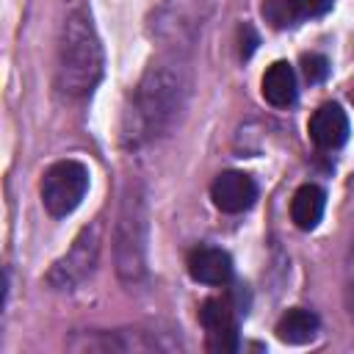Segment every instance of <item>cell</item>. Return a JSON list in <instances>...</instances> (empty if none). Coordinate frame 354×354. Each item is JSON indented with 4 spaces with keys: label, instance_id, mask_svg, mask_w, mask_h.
Segmentation results:
<instances>
[{
    "label": "cell",
    "instance_id": "6da1fadb",
    "mask_svg": "<svg viewBox=\"0 0 354 354\" xmlns=\"http://www.w3.org/2000/svg\"><path fill=\"white\" fill-rule=\"evenodd\" d=\"M102 50L91 19L86 14H72L64 22L58 44V86L66 94H86L100 80Z\"/></svg>",
    "mask_w": 354,
    "mask_h": 354
},
{
    "label": "cell",
    "instance_id": "7a4b0ae2",
    "mask_svg": "<svg viewBox=\"0 0 354 354\" xmlns=\"http://www.w3.org/2000/svg\"><path fill=\"white\" fill-rule=\"evenodd\" d=\"M88 191V169L80 160H58L41 180V202L53 216H69Z\"/></svg>",
    "mask_w": 354,
    "mask_h": 354
},
{
    "label": "cell",
    "instance_id": "3957f363",
    "mask_svg": "<svg viewBox=\"0 0 354 354\" xmlns=\"http://www.w3.org/2000/svg\"><path fill=\"white\" fill-rule=\"evenodd\" d=\"M202 326L207 337V348L218 354H230L238 348V310L232 299L227 296H213L202 304Z\"/></svg>",
    "mask_w": 354,
    "mask_h": 354
},
{
    "label": "cell",
    "instance_id": "277c9868",
    "mask_svg": "<svg viewBox=\"0 0 354 354\" xmlns=\"http://www.w3.org/2000/svg\"><path fill=\"white\" fill-rule=\"evenodd\" d=\"M210 196L213 205L224 213H243L254 205L257 199V185L249 174L243 171H224L213 180L210 185Z\"/></svg>",
    "mask_w": 354,
    "mask_h": 354
},
{
    "label": "cell",
    "instance_id": "5b68a950",
    "mask_svg": "<svg viewBox=\"0 0 354 354\" xmlns=\"http://www.w3.org/2000/svg\"><path fill=\"white\" fill-rule=\"evenodd\" d=\"M310 138L321 149H337L348 138V116L337 102L321 105L310 119Z\"/></svg>",
    "mask_w": 354,
    "mask_h": 354
},
{
    "label": "cell",
    "instance_id": "8992f818",
    "mask_svg": "<svg viewBox=\"0 0 354 354\" xmlns=\"http://www.w3.org/2000/svg\"><path fill=\"white\" fill-rule=\"evenodd\" d=\"M188 274L205 285H227L232 279V257L218 246H199L188 254Z\"/></svg>",
    "mask_w": 354,
    "mask_h": 354
},
{
    "label": "cell",
    "instance_id": "52a82bcc",
    "mask_svg": "<svg viewBox=\"0 0 354 354\" xmlns=\"http://www.w3.org/2000/svg\"><path fill=\"white\" fill-rule=\"evenodd\" d=\"M263 97L274 108H288V105L296 102L299 86H296V72H293V66L288 61H274L266 69V75H263Z\"/></svg>",
    "mask_w": 354,
    "mask_h": 354
},
{
    "label": "cell",
    "instance_id": "ba28073f",
    "mask_svg": "<svg viewBox=\"0 0 354 354\" xmlns=\"http://www.w3.org/2000/svg\"><path fill=\"white\" fill-rule=\"evenodd\" d=\"M329 6L332 0H266L263 14L274 28H288L304 17H318L329 11Z\"/></svg>",
    "mask_w": 354,
    "mask_h": 354
},
{
    "label": "cell",
    "instance_id": "9c48e42d",
    "mask_svg": "<svg viewBox=\"0 0 354 354\" xmlns=\"http://www.w3.org/2000/svg\"><path fill=\"white\" fill-rule=\"evenodd\" d=\"M324 207H326V194L318 185L307 183L290 199V218L299 230H313L324 218Z\"/></svg>",
    "mask_w": 354,
    "mask_h": 354
},
{
    "label": "cell",
    "instance_id": "30bf717a",
    "mask_svg": "<svg viewBox=\"0 0 354 354\" xmlns=\"http://www.w3.org/2000/svg\"><path fill=\"white\" fill-rule=\"evenodd\" d=\"M318 315L313 310H304V307H293L288 310L279 324H277V337L282 343H290V346H301V343H310L315 335H318Z\"/></svg>",
    "mask_w": 354,
    "mask_h": 354
},
{
    "label": "cell",
    "instance_id": "8fae6325",
    "mask_svg": "<svg viewBox=\"0 0 354 354\" xmlns=\"http://www.w3.org/2000/svg\"><path fill=\"white\" fill-rule=\"evenodd\" d=\"M301 72H304V77L310 83H321L329 75V61L324 55H318V53H310V55L301 58Z\"/></svg>",
    "mask_w": 354,
    "mask_h": 354
}]
</instances>
